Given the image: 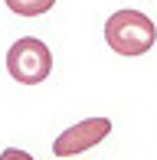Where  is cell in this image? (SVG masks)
<instances>
[{"instance_id": "cell-1", "label": "cell", "mask_w": 157, "mask_h": 160, "mask_svg": "<svg viewBox=\"0 0 157 160\" xmlns=\"http://www.w3.org/2000/svg\"><path fill=\"white\" fill-rule=\"evenodd\" d=\"M105 42L118 56H144L157 42V26L141 10H115L105 20Z\"/></svg>"}, {"instance_id": "cell-3", "label": "cell", "mask_w": 157, "mask_h": 160, "mask_svg": "<svg viewBox=\"0 0 157 160\" xmlns=\"http://www.w3.org/2000/svg\"><path fill=\"white\" fill-rule=\"evenodd\" d=\"M108 134H111V121L108 118H85V121H78V124L66 128L53 141V154L56 157L82 154V150H92L95 144H102Z\"/></svg>"}, {"instance_id": "cell-4", "label": "cell", "mask_w": 157, "mask_h": 160, "mask_svg": "<svg viewBox=\"0 0 157 160\" xmlns=\"http://www.w3.org/2000/svg\"><path fill=\"white\" fill-rule=\"evenodd\" d=\"M7 7H10L17 17H39V13L53 10L56 0H3Z\"/></svg>"}, {"instance_id": "cell-2", "label": "cell", "mask_w": 157, "mask_h": 160, "mask_svg": "<svg viewBox=\"0 0 157 160\" xmlns=\"http://www.w3.org/2000/svg\"><path fill=\"white\" fill-rule=\"evenodd\" d=\"M7 72L20 85H39L53 72V52L36 36H23L7 49Z\"/></svg>"}, {"instance_id": "cell-5", "label": "cell", "mask_w": 157, "mask_h": 160, "mask_svg": "<svg viewBox=\"0 0 157 160\" xmlns=\"http://www.w3.org/2000/svg\"><path fill=\"white\" fill-rule=\"evenodd\" d=\"M0 160H33L26 150H20V147H7L3 154H0Z\"/></svg>"}]
</instances>
